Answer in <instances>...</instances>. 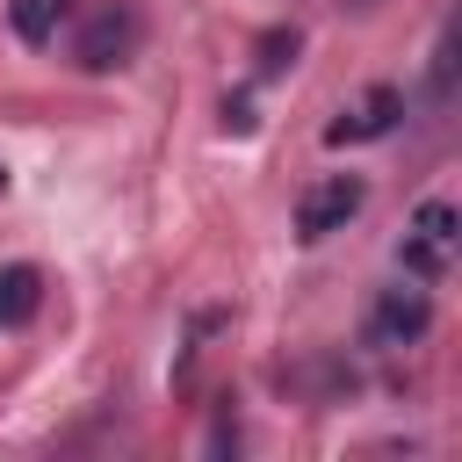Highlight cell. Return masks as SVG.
<instances>
[{"instance_id":"1","label":"cell","mask_w":462,"mask_h":462,"mask_svg":"<svg viewBox=\"0 0 462 462\" xmlns=\"http://www.w3.org/2000/svg\"><path fill=\"white\" fill-rule=\"evenodd\" d=\"M448 245H455V209L433 195V202H419V217H411V231L397 245V267L411 282H440L448 274Z\"/></svg>"},{"instance_id":"2","label":"cell","mask_w":462,"mask_h":462,"mask_svg":"<svg viewBox=\"0 0 462 462\" xmlns=\"http://www.w3.org/2000/svg\"><path fill=\"white\" fill-rule=\"evenodd\" d=\"M130 51H137V14H130V7H116V0H108V7H94V14H87V29H79V43H72V58H79L87 72H116Z\"/></svg>"},{"instance_id":"3","label":"cell","mask_w":462,"mask_h":462,"mask_svg":"<svg viewBox=\"0 0 462 462\" xmlns=\"http://www.w3.org/2000/svg\"><path fill=\"white\" fill-rule=\"evenodd\" d=\"M368 202V188L354 180V173H332V180H318V188H303V202H296V238H332V231H346V217Z\"/></svg>"},{"instance_id":"4","label":"cell","mask_w":462,"mask_h":462,"mask_svg":"<svg viewBox=\"0 0 462 462\" xmlns=\"http://www.w3.org/2000/svg\"><path fill=\"white\" fill-rule=\"evenodd\" d=\"M433 325V303H426V282H404V289H383L375 296V318H368V346H411L419 332Z\"/></svg>"},{"instance_id":"5","label":"cell","mask_w":462,"mask_h":462,"mask_svg":"<svg viewBox=\"0 0 462 462\" xmlns=\"http://www.w3.org/2000/svg\"><path fill=\"white\" fill-rule=\"evenodd\" d=\"M404 116V87H368L354 108H339L325 123V144H368V137H390Z\"/></svg>"},{"instance_id":"6","label":"cell","mask_w":462,"mask_h":462,"mask_svg":"<svg viewBox=\"0 0 462 462\" xmlns=\"http://www.w3.org/2000/svg\"><path fill=\"white\" fill-rule=\"evenodd\" d=\"M65 14H72V0H7V22L22 43H51Z\"/></svg>"},{"instance_id":"7","label":"cell","mask_w":462,"mask_h":462,"mask_svg":"<svg viewBox=\"0 0 462 462\" xmlns=\"http://www.w3.org/2000/svg\"><path fill=\"white\" fill-rule=\"evenodd\" d=\"M36 303H43V274L36 267H0V325L36 318Z\"/></svg>"},{"instance_id":"8","label":"cell","mask_w":462,"mask_h":462,"mask_svg":"<svg viewBox=\"0 0 462 462\" xmlns=\"http://www.w3.org/2000/svg\"><path fill=\"white\" fill-rule=\"evenodd\" d=\"M0 188H7V166H0Z\"/></svg>"}]
</instances>
